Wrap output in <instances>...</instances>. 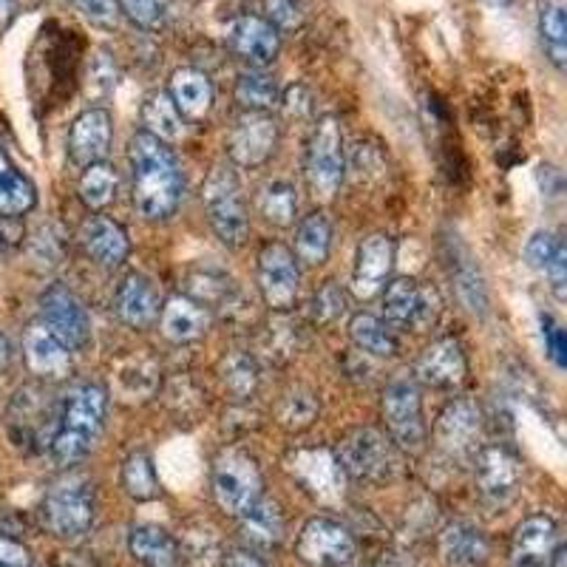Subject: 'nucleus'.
Returning <instances> with one entry per match:
<instances>
[{
	"instance_id": "052dcab7",
	"label": "nucleus",
	"mask_w": 567,
	"mask_h": 567,
	"mask_svg": "<svg viewBox=\"0 0 567 567\" xmlns=\"http://www.w3.org/2000/svg\"><path fill=\"white\" fill-rule=\"evenodd\" d=\"M9 358H12V347H9L7 336H0V369H7Z\"/></svg>"
},
{
	"instance_id": "aec40b11",
	"label": "nucleus",
	"mask_w": 567,
	"mask_h": 567,
	"mask_svg": "<svg viewBox=\"0 0 567 567\" xmlns=\"http://www.w3.org/2000/svg\"><path fill=\"white\" fill-rule=\"evenodd\" d=\"M111 136H114V120H111L109 109H89L85 114H80L69 134L71 162L80 168L103 162L109 156Z\"/></svg>"
},
{
	"instance_id": "49530a36",
	"label": "nucleus",
	"mask_w": 567,
	"mask_h": 567,
	"mask_svg": "<svg viewBox=\"0 0 567 567\" xmlns=\"http://www.w3.org/2000/svg\"><path fill=\"white\" fill-rule=\"evenodd\" d=\"M347 312V292L336 281H327L321 290L312 296L310 316L316 323H332Z\"/></svg>"
},
{
	"instance_id": "37998d69",
	"label": "nucleus",
	"mask_w": 567,
	"mask_h": 567,
	"mask_svg": "<svg viewBox=\"0 0 567 567\" xmlns=\"http://www.w3.org/2000/svg\"><path fill=\"white\" fill-rule=\"evenodd\" d=\"M114 190H116V176L111 165L105 162H94L85 168V174L80 176V185H78V194L80 199L85 202V207L91 210H100V207L109 205L114 199Z\"/></svg>"
},
{
	"instance_id": "f704fd0d",
	"label": "nucleus",
	"mask_w": 567,
	"mask_h": 567,
	"mask_svg": "<svg viewBox=\"0 0 567 567\" xmlns=\"http://www.w3.org/2000/svg\"><path fill=\"white\" fill-rule=\"evenodd\" d=\"M321 414V403H318V394L307 386H290L281 394L276 406L278 423L287 429V432H303L310 429L312 423Z\"/></svg>"
},
{
	"instance_id": "5fc2aeb1",
	"label": "nucleus",
	"mask_w": 567,
	"mask_h": 567,
	"mask_svg": "<svg viewBox=\"0 0 567 567\" xmlns=\"http://www.w3.org/2000/svg\"><path fill=\"white\" fill-rule=\"evenodd\" d=\"M0 567H32V556L23 545L0 536Z\"/></svg>"
},
{
	"instance_id": "39448f33",
	"label": "nucleus",
	"mask_w": 567,
	"mask_h": 567,
	"mask_svg": "<svg viewBox=\"0 0 567 567\" xmlns=\"http://www.w3.org/2000/svg\"><path fill=\"white\" fill-rule=\"evenodd\" d=\"M443 312V298L432 284H423L417 278H394L383 292V316L392 329H412L425 332L437 323Z\"/></svg>"
},
{
	"instance_id": "ea45409f",
	"label": "nucleus",
	"mask_w": 567,
	"mask_h": 567,
	"mask_svg": "<svg viewBox=\"0 0 567 567\" xmlns=\"http://www.w3.org/2000/svg\"><path fill=\"white\" fill-rule=\"evenodd\" d=\"M236 100L247 111H270L281 103V89L270 74H265L261 69H250L241 71L236 80Z\"/></svg>"
},
{
	"instance_id": "9d476101",
	"label": "nucleus",
	"mask_w": 567,
	"mask_h": 567,
	"mask_svg": "<svg viewBox=\"0 0 567 567\" xmlns=\"http://www.w3.org/2000/svg\"><path fill=\"white\" fill-rule=\"evenodd\" d=\"M343 474L354 480H386L398 468L394 449L378 429H352L341 437L336 452Z\"/></svg>"
},
{
	"instance_id": "a211bd4d",
	"label": "nucleus",
	"mask_w": 567,
	"mask_h": 567,
	"mask_svg": "<svg viewBox=\"0 0 567 567\" xmlns=\"http://www.w3.org/2000/svg\"><path fill=\"white\" fill-rule=\"evenodd\" d=\"M290 471L292 477L310 491L312 496L323 499V503H332L343 494V468L338 463V457L327 449H301L290 457Z\"/></svg>"
},
{
	"instance_id": "7c9ffc66",
	"label": "nucleus",
	"mask_w": 567,
	"mask_h": 567,
	"mask_svg": "<svg viewBox=\"0 0 567 567\" xmlns=\"http://www.w3.org/2000/svg\"><path fill=\"white\" fill-rule=\"evenodd\" d=\"M34 202V185L9 162L7 151L0 148V216H23L32 210Z\"/></svg>"
},
{
	"instance_id": "c03bdc74",
	"label": "nucleus",
	"mask_w": 567,
	"mask_h": 567,
	"mask_svg": "<svg viewBox=\"0 0 567 567\" xmlns=\"http://www.w3.org/2000/svg\"><path fill=\"white\" fill-rule=\"evenodd\" d=\"M182 550L194 567H213L219 561V536L210 525L196 523L182 534Z\"/></svg>"
},
{
	"instance_id": "bb28decb",
	"label": "nucleus",
	"mask_w": 567,
	"mask_h": 567,
	"mask_svg": "<svg viewBox=\"0 0 567 567\" xmlns=\"http://www.w3.org/2000/svg\"><path fill=\"white\" fill-rule=\"evenodd\" d=\"M162 336L171 343H190L202 338L210 327V316L194 298L174 296L162 310Z\"/></svg>"
},
{
	"instance_id": "423d86ee",
	"label": "nucleus",
	"mask_w": 567,
	"mask_h": 567,
	"mask_svg": "<svg viewBox=\"0 0 567 567\" xmlns=\"http://www.w3.org/2000/svg\"><path fill=\"white\" fill-rule=\"evenodd\" d=\"M347 159H343V134L336 116L318 120L307 148V182L316 199L329 202L343 182Z\"/></svg>"
},
{
	"instance_id": "3c124183",
	"label": "nucleus",
	"mask_w": 567,
	"mask_h": 567,
	"mask_svg": "<svg viewBox=\"0 0 567 567\" xmlns=\"http://www.w3.org/2000/svg\"><path fill=\"white\" fill-rule=\"evenodd\" d=\"M91 23H100V27H114L116 18H120V7L116 0H71Z\"/></svg>"
},
{
	"instance_id": "de8ad7c7",
	"label": "nucleus",
	"mask_w": 567,
	"mask_h": 567,
	"mask_svg": "<svg viewBox=\"0 0 567 567\" xmlns=\"http://www.w3.org/2000/svg\"><path fill=\"white\" fill-rule=\"evenodd\" d=\"M116 7L123 9L142 29H159L168 20V3L165 0H116Z\"/></svg>"
},
{
	"instance_id": "c9c22d12",
	"label": "nucleus",
	"mask_w": 567,
	"mask_h": 567,
	"mask_svg": "<svg viewBox=\"0 0 567 567\" xmlns=\"http://www.w3.org/2000/svg\"><path fill=\"white\" fill-rule=\"evenodd\" d=\"M332 247V225L323 213H310L296 230V256L303 265H323Z\"/></svg>"
},
{
	"instance_id": "c85d7f7f",
	"label": "nucleus",
	"mask_w": 567,
	"mask_h": 567,
	"mask_svg": "<svg viewBox=\"0 0 567 567\" xmlns=\"http://www.w3.org/2000/svg\"><path fill=\"white\" fill-rule=\"evenodd\" d=\"M131 556L145 567H174L176 542L159 525H134L128 536Z\"/></svg>"
},
{
	"instance_id": "c756f323",
	"label": "nucleus",
	"mask_w": 567,
	"mask_h": 567,
	"mask_svg": "<svg viewBox=\"0 0 567 567\" xmlns=\"http://www.w3.org/2000/svg\"><path fill=\"white\" fill-rule=\"evenodd\" d=\"M171 100L185 116H205L213 109V85L207 74L196 69H179L171 80Z\"/></svg>"
},
{
	"instance_id": "b1692460",
	"label": "nucleus",
	"mask_w": 567,
	"mask_h": 567,
	"mask_svg": "<svg viewBox=\"0 0 567 567\" xmlns=\"http://www.w3.org/2000/svg\"><path fill=\"white\" fill-rule=\"evenodd\" d=\"M23 354L34 374L40 378H65L71 372V352L43 321H34L23 336Z\"/></svg>"
},
{
	"instance_id": "a18cd8bd",
	"label": "nucleus",
	"mask_w": 567,
	"mask_h": 567,
	"mask_svg": "<svg viewBox=\"0 0 567 567\" xmlns=\"http://www.w3.org/2000/svg\"><path fill=\"white\" fill-rule=\"evenodd\" d=\"M457 267H454V284H457V292L463 298V303L468 307L471 312H477V316H485L488 312V290H485L483 276L474 265H471V258H454Z\"/></svg>"
},
{
	"instance_id": "864d4df0",
	"label": "nucleus",
	"mask_w": 567,
	"mask_h": 567,
	"mask_svg": "<svg viewBox=\"0 0 567 567\" xmlns=\"http://www.w3.org/2000/svg\"><path fill=\"white\" fill-rule=\"evenodd\" d=\"M545 272H548V278H550V290L556 292V298H559V301H565V287H567V247H565V241L559 245L556 256L550 258V265L545 267Z\"/></svg>"
},
{
	"instance_id": "5701e85b",
	"label": "nucleus",
	"mask_w": 567,
	"mask_h": 567,
	"mask_svg": "<svg viewBox=\"0 0 567 567\" xmlns=\"http://www.w3.org/2000/svg\"><path fill=\"white\" fill-rule=\"evenodd\" d=\"M114 310L120 321L134 329H145L159 321V292H156L154 281L140 272L125 276L123 284L116 287Z\"/></svg>"
},
{
	"instance_id": "58836bf2",
	"label": "nucleus",
	"mask_w": 567,
	"mask_h": 567,
	"mask_svg": "<svg viewBox=\"0 0 567 567\" xmlns=\"http://www.w3.org/2000/svg\"><path fill=\"white\" fill-rule=\"evenodd\" d=\"M539 34L545 43L550 63L556 69H565L567 58V23H565V3L561 0H542L539 7Z\"/></svg>"
},
{
	"instance_id": "4c0bfd02",
	"label": "nucleus",
	"mask_w": 567,
	"mask_h": 567,
	"mask_svg": "<svg viewBox=\"0 0 567 567\" xmlns=\"http://www.w3.org/2000/svg\"><path fill=\"white\" fill-rule=\"evenodd\" d=\"M258 213L265 216L270 225L276 227H290L296 221L298 213V194L290 182L272 179L261 185L258 190Z\"/></svg>"
},
{
	"instance_id": "cd10ccee",
	"label": "nucleus",
	"mask_w": 567,
	"mask_h": 567,
	"mask_svg": "<svg viewBox=\"0 0 567 567\" xmlns=\"http://www.w3.org/2000/svg\"><path fill=\"white\" fill-rule=\"evenodd\" d=\"M440 554L445 565L477 567L488 559V539L471 523H452L440 534Z\"/></svg>"
},
{
	"instance_id": "a878e982",
	"label": "nucleus",
	"mask_w": 567,
	"mask_h": 567,
	"mask_svg": "<svg viewBox=\"0 0 567 567\" xmlns=\"http://www.w3.org/2000/svg\"><path fill=\"white\" fill-rule=\"evenodd\" d=\"M114 392L128 403H142V400L154 398L159 389V367L145 354H131L116 363L111 372Z\"/></svg>"
},
{
	"instance_id": "603ef678",
	"label": "nucleus",
	"mask_w": 567,
	"mask_h": 567,
	"mask_svg": "<svg viewBox=\"0 0 567 567\" xmlns=\"http://www.w3.org/2000/svg\"><path fill=\"white\" fill-rule=\"evenodd\" d=\"M267 14L272 27L296 29L301 23V7L298 0H267Z\"/></svg>"
},
{
	"instance_id": "f257e3e1",
	"label": "nucleus",
	"mask_w": 567,
	"mask_h": 567,
	"mask_svg": "<svg viewBox=\"0 0 567 567\" xmlns=\"http://www.w3.org/2000/svg\"><path fill=\"white\" fill-rule=\"evenodd\" d=\"M128 159L134 171V205L140 216L151 221L171 219L182 199V174L171 148L156 136L140 134L131 136Z\"/></svg>"
},
{
	"instance_id": "8fccbe9b",
	"label": "nucleus",
	"mask_w": 567,
	"mask_h": 567,
	"mask_svg": "<svg viewBox=\"0 0 567 567\" xmlns=\"http://www.w3.org/2000/svg\"><path fill=\"white\" fill-rule=\"evenodd\" d=\"M539 327H542V341H545V349H548L550 361L556 363L559 369L567 367V338H565V329L554 321L550 316L542 312L539 316Z\"/></svg>"
},
{
	"instance_id": "e433bc0d",
	"label": "nucleus",
	"mask_w": 567,
	"mask_h": 567,
	"mask_svg": "<svg viewBox=\"0 0 567 567\" xmlns=\"http://www.w3.org/2000/svg\"><path fill=\"white\" fill-rule=\"evenodd\" d=\"M241 530H245V536L252 542V545H261V548L276 545V542H281L284 536L281 511H278L276 503L258 496L256 503L241 514Z\"/></svg>"
},
{
	"instance_id": "6ab92c4d",
	"label": "nucleus",
	"mask_w": 567,
	"mask_h": 567,
	"mask_svg": "<svg viewBox=\"0 0 567 567\" xmlns=\"http://www.w3.org/2000/svg\"><path fill=\"white\" fill-rule=\"evenodd\" d=\"M227 45L250 69H265V65H270L276 60L281 40H278V32L270 20L245 14L227 32Z\"/></svg>"
},
{
	"instance_id": "f03ea898",
	"label": "nucleus",
	"mask_w": 567,
	"mask_h": 567,
	"mask_svg": "<svg viewBox=\"0 0 567 567\" xmlns=\"http://www.w3.org/2000/svg\"><path fill=\"white\" fill-rule=\"evenodd\" d=\"M109 394L97 383H78L63 394L58 414V432L49 443V457L58 465H74L91 452V445L103 432Z\"/></svg>"
},
{
	"instance_id": "1a4fd4ad",
	"label": "nucleus",
	"mask_w": 567,
	"mask_h": 567,
	"mask_svg": "<svg viewBox=\"0 0 567 567\" xmlns=\"http://www.w3.org/2000/svg\"><path fill=\"white\" fill-rule=\"evenodd\" d=\"M434 443L452 463H474L483 449V412L474 400L457 398L440 412Z\"/></svg>"
},
{
	"instance_id": "0eeeda50",
	"label": "nucleus",
	"mask_w": 567,
	"mask_h": 567,
	"mask_svg": "<svg viewBox=\"0 0 567 567\" xmlns=\"http://www.w3.org/2000/svg\"><path fill=\"white\" fill-rule=\"evenodd\" d=\"M213 494L221 511L241 516L261 496V471L241 449H227L213 463Z\"/></svg>"
},
{
	"instance_id": "bf43d9fd",
	"label": "nucleus",
	"mask_w": 567,
	"mask_h": 567,
	"mask_svg": "<svg viewBox=\"0 0 567 567\" xmlns=\"http://www.w3.org/2000/svg\"><path fill=\"white\" fill-rule=\"evenodd\" d=\"M14 12H18V0H0V32L12 23Z\"/></svg>"
},
{
	"instance_id": "dca6fc26",
	"label": "nucleus",
	"mask_w": 567,
	"mask_h": 567,
	"mask_svg": "<svg viewBox=\"0 0 567 567\" xmlns=\"http://www.w3.org/2000/svg\"><path fill=\"white\" fill-rule=\"evenodd\" d=\"M298 556L310 567H343L354 556V539L341 523L310 519L298 536Z\"/></svg>"
},
{
	"instance_id": "79ce46f5",
	"label": "nucleus",
	"mask_w": 567,
	"mask_h": 567,
	"mask_svg": "<svg viewBox=\"0 0 567 567\" xmlns=\"http://www.w3.org/2000/svg\"><path fill=\"white\" fill-rule=\"evenodd\" d=\"M187 292H190L187 298H194L196 303L205 307V303H225L236 292V287L227 272L216 270V267H199L187 276Z\"/></svg>"
},
{
	"instance_id": "393cba45",
	"label": "nucleus",
	"mask_w": 567,
	"mask_h": 567,
	"mask_svg": "<svg viewBox=\"0 0 567 567\" xmlns=\"http://www.w3.org/2000/svg\"><path fill=\"white\" fill-rule=\"evenodd\" d=\"M80 245L85 247V252H89L100 267H109V270L123 265L131 250L125 230L116 225L114 219H109V216H91V219L80 227Z\"/></svg>"
},
{
	"instance_id": "412c9836",
	"label": "nucleus",
	"mask_w": 567,
	"mask_h": 567,
	"mask_svg": "<svg viewBox=\"0 0 567 567\" xmlns=\"http://www.w3.org/2000/svg\"><path fill=\"white\" fill-rule=\"evenodd\" d=\"M465 378H468V361L457 338H440L420 354L417 381L434 389H457L463 386Z\"/></svg>"
},
{
	"instance_id": "72a5a7b5",
	"label": "nucleus",
	"mask_w": 567,
	"mask_h": 567,
	"mask_svg": "<svg viewBox=\"0 0 567 567\" xmlns=\"http://www.w3.org/2000/svg\"><path fill=\"white\" fill-rule=\"evenodd\" d=\"M142 125H145V134L156 136L159 142H176L185 134L179 109H176L171 94H165V91H156V94L145 100V105H142Z\"/></svg>"
},
{
	"instance_id": "4468645a",
	"label": "nucleus",
	"mask_w": 567,
	"mask_h": 567,
	"mask_svg": "<svg viewBox=\"0 0 567 567\" xmlns=\"http://www.w3.org/2000/svg\"><path fill=\"white\" fill-rule=\"evenodd\" d=\"M278 145V125L267 111H247L227 136V154L241 168H258Z\"/></svg>"
},
{
	"instance_id": "09e8293b",
	"label": "nucleus",
	"mask_w": 567,
	"mask_h": 567,
	"mask_svg": "<svg viewBox=\"0 0 567 567\" xmlns=\"http://www.w3.org/2000/svg\"><path fill=\"white\" fill-rule=\"evenodd\" d=\"M559 245L561 239H556L550 230H536L528 239V245H525V261H528L534 270L545 272V267L550 265V258L556 256Z\"/></svg>"
},
{
	"instance_id": "4d7b16f0",
	"label": "nucleus",
	"mask_w": 567,
	"mask_h": 567,
	"mask_svg": "<svg viewBox=\"0 0 567 567\" xmlns=\"http://www.w3.org/2000/svg\"><path fill=\"white\" fill-rule=\"evenodd\" d=\"M284 111L290 116H303L310 114V97H307V89L303 85H292L284 97Z\"/></svg>"
},
{
	"instance_id": "20e7f679",
	"label": "nucleus",
	"mask_w": 567,
	"mask_h": 567,
	"mask_svg": "<svg viewBox=\"0 0 567 567\" xmlns=\"http://www.w3.org/2000/svg\"><path fill=\"white\" fill-rule=\"evenodd\" d=\"M43 523L60 539H80L94 523V488L89 480L69 474L43 496Z\"/></svg>"
},
{
	"instance_id": "ddd939ff",
	"label": "nucleus",
	"mask_w": 567,
	"mask_h": 567,
	"mask_svg": "<svg viewBox=\"0 0 567 567\" xmlns=\"http://www.w3.org/2000/svg\"><path fill=\"white\" fill-rule=\"evenodd\" d=\"M474 480L485 503L503 508L519 491L523 465L505 445H488V449H480L474 457Z\"/></svg>"
},
{
	"instance_id": "7ed1b4c3",
	"label": "nucleus",
	"mask_w": 567,
	"mask_h": 567,
	"mask_svg": "<svg viewBox=\"0 0 567 567\" xmlns=\"http://www.w3.org/2000/svg\"><path fill=\"white\" fill-rule=\"evenodd\" d=\"M202 202H205L207 219L213 233L225 241L227 247H241L250 233L247 221L245 196H241V182L230 165H216L202 187Z\"/></svg>"
},
{
	"instance_id": "2eb2a0df",
	"label": "nucleus",
	"mask_w": 567,
	"mask_h": 567,
	"mask_svg": "<svg viewBox=\"0 0 567 567\" xmlns=\"http://www.w3.org/2000/svg\"><path fill=\"white\" fill-rule=\"evenodd\" d=\"M58 414L60 409L49 406V400L43 398V392L34 386L20 389L12 400V409H9V429H12V437L18 443L38 445V449H49L54 432H58Z\"/></svg>"
},
{
	"instance_id": "473e14b6",
	"label": "nucleus",
	"mask_w": 567,
	"mask_h": 567,
	"mask_svg": "<svg viewBox=\"0 0 567 567\" xmlns=\"http://www.w3.org/2000/svg\"><path fill=\"white\" fill-rule=\"evenodd\" d=\"M219 381L230 398L247 400L261 383V369L250 352H227L219 361Z\"/></svg>"
},
{
	"instance_id": "6e6552de",
	"label": "nucleus",
	"mask_w": 567,
	"mask_h": 567,
	"mask_svg": "<svg viewBox=\"0 0 567 567\" xmlns=\"http://www.w3.org/2000/svg\"><path fill=\"white\" fill-rule=\"evenodd\" d=\"M381 412L383 420H386L389 434H392V440L403 449V452H420V449H423V398H420V386L414 378L403 374V378H394V381L383 389Z\"/></svg>"
},
{
	"instance_id": "f8f14e48",
	"label": "nucleus",
	"mask_w": 567,
	"mask_h": 567,
	"mask_svg": "<svg viewBox=\"0 0 567 567\" xmlns=\"http://www.w3.org/2000/svg\"><path fill=\"white\" fill-rule=\"evenodd\" d=\"M301 287L296 252L284 245H265L258 256V290L265 296L267 307L276 312H287L296 303Z\"/></svg>"
},
{
	"instance_id": "f3484780",
	"label": "nucleus",
	"mask_w": 567,
	"mask_h": 567,
	"mask_svg": "<svg viewBox=\"0 0 567 567\" xmlns=\"http://www.w3.org/2000/svg\"><path fill=\"white\" fill-rule=\"evenodd\" d=\"M394 256H398V245L392 236L374 233L369 239L361 241L358 256H354L352 270V292L358 298H372L386 287V278L392 276Z\"/></svg>"
},
{
	"instance_id": "6e6d98bb",
	"label": "nucleus",
	"mask_w": 567,
	"mask_h": 567,
	"mask_svg": "<svg viewBox=\"0 0 567 567\" xmlns=\"http://www.w3.org/2000/svg\"><path fill=\"white\" fill-rule=\"evenodd\" d=\"M23 239V225L14 216H0V256L12 252Z\"/></svg>"
},
{
	"instance_id": "4be33fe9",
	"label": "nucleus",
	"mask_w": 567,
	"mask_h": 567,
	"mask_svg": "<svg viewBox=\"0 0 567 567\" xmlns=\"http://www.w3.org/2000/svg\"><path fill=\"white\" fill-rule=\"evenodd\" d=\"M559 545L556 523L550 516H530L514 534L511 561L514 567H550L554 550Z\"/></svg>"
},
{
	"instance_id": "2f4dec72",
	"label": "nucleus",
	"mask_w": 567,
	"mask_h": 567,
	"mask_svg": "<svg viewBox=\"0 0 567 567\" xmlns=\"http://www.w3.org/2000/svg\"><path fill=\"white\" fill-rule=\"evenodd\" d=\"M349 338L361 352L374 354V358H394L400 352L398 336L392 332V327L383 323L381 318L367 316V312L349 321Z\"/></svg>"
},
{
	"instance_id": "9b49d317",
	"label": "nucleus",
	"mask_w": 567,
	"mask_h": 567,
	"mask_svg": "<svg viewBox=\"0 0 567 567\" xmlns=\"http://www.w3.org/2000/svg\"><path fill=\"white\" fill-rule=\"evenodd\" d=\"M40 321L52 329L69 352H80L91 341V321L80 298L54 284L40 296Z\"/></svg>"
},
{
	"instance_id": "13d9d810",
	"label": "nucleus",
	"mask_w": 567,
	"mask_h": 567,
	"mask_svg": "<svg viewBox=\"0 0 567 567\" xmlns=\"http://www.w3.org/2000/svg\"><path fill=\"white\" fill-rule=\"evenodd\" d=\"M225 567H265V565H261V559H256L252 554H247V550H236V554L227 556Z\"/></svg>"
},
{
	"instance_id": "a19ab883",
	"label": "nucleus",
	"mask_w": 567,
	"mask_h": 567,
	"mask_svg": "<svg viewBox=\"0 0 567 567\" xmlns=\"http://www.w3.org/2000/svg\"><path fill=\"white\" fill-rule=\"evenodd\" d=\"M123 485L128 491L131 499L136 503H148V499H156L159 494V480H156L154 463L145 452L128 454L123 465Z\"/></svg>"
}]
</instances>
